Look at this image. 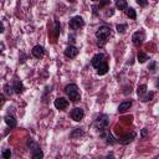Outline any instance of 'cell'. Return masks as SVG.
Here are the masks:
<instances>
[{
  "label": "cell",
  "mask_w": 159,
  "mask_h": 159,
  "mask_svg": "<svg viewBox=\"0 0 159 159\" xmlns=\"http://www.w3.org/2000/svg\"><path fill=\"white\" fill-rule=\"evenodd\" d=\"M68 1H70V2H73V1H75V0H68Z\"/></svg>",
  "instance_id": "obj_35"
},
{
  "label": "cell",
  "mask_w": 159,
  "mask_h": 159,
  "mask_svg": "<svg viewBox=\"0 0 159 159\" xmlns=\"http://www.w3.org/2000/svg\"><path fill=\"white\" fill-rule=\"evenodd\" d=\"M12 88H14V92L15 93H17V94H20V93H22L24 92V84H22V82L20 81V80H16V81H14V84H12Z\"/></svg>",
  "instance_id": "obj_11"
},
{
  "label": "cell",
  "mask_w": 159,
  "mask_h": 159,
  "mask_svg": "<svg viewBox=\"0 0 159 159\" xmlns=\"http://www.w3.org/2000/svg\"><path fill=\"white\" fill-rule=\"evenodd\" d=\"M55 25H56V27H55V35H56V36H58V32H60V24L56 21V22H55Z\"/></svg>",
  "instance_id": "obj_27"
},
{
  "label": "cell",
  "mask_w": 159,
  "mask_h": 159,
  "mask_svg": "<svg viewBox=\"0 0 159 159\" xmlns=\"http://www.w3.org/2000/svg\"><path fill=\"white\" fill-rule=\"evenodd\" d=\"M77 55H78L77 47H75V46H68V47H66V50H65V56H66L67 58H75Z\"/></svg>",
  "instance_id": "obj_10"
},
{
  "label": "cell",
  "mask_w": 159,
  "mask_h": 159,
  "mask_svg": "<svg viewBox=\"0 0 159 159\" xmlns=\"http://www.w3.org/2000/svg\"><path fill=\"white\" fill-rule=\"evenodd\" d=\"M4 32V25L0 22V34H2Z\"/></svg>",
  "instance_id": "obj_34"
},
{
  "label": "cell",
  "mask_w": 159,
  "mask_h": 159,
  "mask_svg": "<svg viewBox=\"0 0 159 159\" xmlns=\"http://www.w3.org/2000/svg\"><path fill=\"white\" fill-rule=\"evenodd\" d=\"M143 40H144V32H143L142 30H140V31L134 32V34H133V36H132V42H133L135 46L142 45Z\"/></svg>",
  "instance_id": "obj_7"
},
{
  "label": "cell",
  "mask_w": 159,
  "mask_h": 159,
  "mask_svg": "<svg viewBox=\"0 0 159 159\" xmlns=\"http://www.w3.org/2000/svg\"><path fill=\"white\" fill-rule=\"evenodd\" d=\"M31 157L34 158V159H41L42 157H43V153H42V150L40 149V147H36V148H34V149H31Z\"/></svg>",
  "instance_id": "obj_15"
},
{
  "label": "cell",
  "mask_w": 159,
  "mask_h": 159,
  "mask_svg": "<svg viewBox=\"0 0 159 159\" xmlns=\"http://www.w3.org/2000/svg\"><path fill=\"white\" fill-rule=\"evenodd\" d=\"M106 15H107V16L113 15V9H109V11H107V12H106Z\"/></svg>",
  "instance_id": "obj_33"
},
{
  "label": "cell",
  "mask_w": 159,
  "mask_h": 159,
  "mask_svg": "<svg viewBox=\"0 0 159 159\" xmlns=\"http://www.w3.org/2000/svg\"><path fill=\"white\" fill-rule=\"evenodd\" d=\"M55 107L57 108V109H60V111H63V109H66L67 107H68V101L66 99V98H63V97H58V98H56L55 99Z\"/></svg>",
  "instance_id": "obj_6"
},
{
  "label": "cell",
  "mask_w": 159,
  "mask_h": 159,
  "mask_svg": "<svg viewBox=\"0 0 159 159\" xmlns=\"http://www.w3.org/2000/svg\"><path fill=\"white\" fill-rule=\"evenodd\" d=\"M154 97V92H149V93H145L143 97H142V101L143 102H148V101H152Z\"/></svg>",
  "instance_id": "obj_21"
},
{
  "label": "cell",
  "mask_w": 159,
  "mask_h": 159,
  "mask_svg": "<svg viewBox=\"0 0 159 159\" xmlns=\"http://www.w3.org/2000/svg\"><path fill=\"white\" fill-rule=\"evenodd\" d=\"M1 157H2L4 159H9V158L11 157V150H10V149H5V150L2 152V154H1Z\"/></svg>",
  "instance_id": "obj_23"
},
{
  "label": "cell",
  "mask_w": 159,
  "mask_h": 159,
  "mask_svg": "<svg viewBox=\"0 0 159 159\" xmlns=\"http://www.w3.org/2000/svg\"><path fill=\"white\" fill-rule=\"evenodd\" d=\"M84 26V20L81 16H75L70 20V27L72 30H80Z\"/></svg>",
  "instance_id": "obj_4"
},
{
  "label": "cell",
  "mask_w": 159,
  "mask_h": 159,
  "mask_svg": "<svg viewBox=\"0 0 159 159\" xmlns=\"http://www.w3.org/2000/svg\"><path fill=\"white\" fill-rule=\"evenodd\" d=\"M4 120H5V123H6L10 128H15V127H16V124H17L16 119H15L12 116H10V114H6V116L4 117Z\"/></svg>",
  "instance_id": "obj_14"
},
{
  "label": "cell",
  "mask_w": 159,
  "mask_h": 159,
  "mask_svg": "<svg viewBox=\"0 0 159 159\" xmlns=\"http://www.w3.org/2000/svg\"><path fill=\"white\" fill-rule=\"evenodd\" d=\"M4 89H5V93H6L7 96H11V94L14 93V88H12V86H10L9 83H6V84L4 86Z\"/></svg>",
  "instance_id": "obj_22"
},
{
  "label": "cell",
  "mask_w": 159,
  "mask_h": 159,
  "mask_svg": "<svg viewBox=\"0 0 159 159\" xmlns=\"http://www.w3.org/2000/svg\"><path fill=\"white\" fill-rule=\"evenodd\" d=\"M92 1H97V0H92Z\"/></svg>",
  "instance_id": "obj_36"
},
{
  "label": "cell",
  "mask_w": 159,
  "mask_h": 159,
  "mask_svg": "<svg viewBox=\"0 0 159 159\" xmlns=\"http://www.w3.org/2000/svg\"><path fill=\"white\" fill-rule=\"evenodd\" d=\"M4 50H5V45H4V42H0V53H1Z\"/></svg>",
  "instance_id": "obj_32"
},
{
  "label": "cell",
  "mask_w": 159,
  "mask_h": 159,
  "mask_svg": "<svg viewBox=\"0 0 159 159\" xmlns=\"http://www.w3.org/2000/svg\"><path fill=\"white\" fill-rule=\"evenodd\" d=\"M124 11H125V15H127L128 17H130V19H135V17H137L135 10H134L133 7H127Z\"/></svg>",
  "instance_id": "obj_18"
},
{
  "label": "cell",
  "mask_w": 159,
  "mask_h": 159,
  "mask_svg": "<svg viewBox=\"0 0 159 159\" xmlns=\"http://www.w3.org/2000/svg\"><path fill=\"white\" fill-rule=\"evenodd\" d=\"M65 92L66 94L68 96V98L72 101V102H77L81 99V94H80V89L75 84V83H70L65 87Z\"/></svg>",
  "instance_id": "obj_1"
},
{
  "label": "cell",
  "mask_w": 159,
  "mask_h": 159,
  "mask_svg": "<svg viewBox=\"0 0 159 159\" xmlns=\"http://www.w3.org/2000/svg\"><path fill=\"white\" fill-rule=\"evenodd\" d=\"M31 52H32V56L36 57V58H42L45 56V48L42 46H40V45L34 46L32 50H31Z\"/></svg>",
  "instance_id": "obj_8"
},
{
  "label": "cell",
  "mask_w": 159,
  "mask_h": 159,
  "mask_svg": "<svg viewBox=\"0 0 159 159\" xmlns=\"http://www.w3.org/2000/svg\"><path fill=\"white\" fill-rule=\"evenodd\" d=\"M137 93H138L139 98L142 99V97L147 93V86H145V84H140V86L138 87V89H137Z\"/></svg>",
  "instance_id": "obj_19"
},
{
  "label": "cell",
  "mask_w": 159,
  "mask_h": 159,
  "mask_svg": "<svg viewBox=\"0 0 159 159\" xmlns=\"http://www.w3.org/2000/svg\"><path fill=\"white\" fill-rule=\"evenodd\" d=\"M109 2V0H102V2L99 4V7H102V6H104V5H107Z\"/></svg>",
  "instance_id": "obj_30"
},
{
  "label": "cell",
  "mask_w": 159,
  "mask_h": 159,
  "mask_svg": "<svg viewBox=\"0 0 159 159\" xmlns=\"http://www.w3.org/2000/svg\"><path fill=\"white\" fill-rule=\"evenodd\" d=\"M149 70H150V71H155V62H152V63H150Z\"/></svg>",
  "instance_id": "obj_29"
},
{
  "label": "cell",
  "mask_w": 159,
  "mask_h": 159,
  "mask_svg": "<svg viewBox=\"0 0 159 159\" xmlns=\"http://www.w3.org/2000/svg\"><path fill=\"white\" fill-rule=\"evenodd\" d=\"M147 133H148V130L144 128L143 130H142V138H145V135H147Z\"/></svg>",
  "instance_id": "obj_31"
},
{
  "label": "cell",
  "mask_w": 159,
  "mask_h": 159,
  "mask_svg": "<svg viewBox=\"0 0 159 159\" xmlns=\"http://www.w3.org/2000/svg\"><path fill=\"white\" fill-rule=\"evenodd\" d=\"M108 123H109L108 117H107L106 114H102V116H99V117L96 119L94 125H96V128H97V129H99V130H104V129L107 128Z\"/></svg>",
  "instance_id": "obj_3"
},
{
  "label": "cell",
  "mask_w": 159,
  "mask_h": 159,
  "mask_svg": "<svg viewBox=\"0 0 159 159\" xmlns=\"http://www.w3.org/2000/svg\"><path fill=\"white\" fill-rule=\"evenodd\" d=\"M125 27H127L125 25H123V24H120V25H117V27H116V29H117V31H118L119 34H123V32L125 31Z\"/></svg>",
  "instance_id": "obj_25"
},
{
  "label": "cell",
  "mask_w": 159,
  "mask_h": 159,
  "mask_svg": "<svg viewBox=\"0 0 159 159\" xmlns=\"http://www.w3.org/2000/svg\"><path fill=\"white\" fill-rule=\"evenodd\" d=\"M137 58H138V61H139L140 63H144V62L148 60V55H147L145 52H138Z\"/></svg>",
  "instance_id": "obj_20"
},
{
  "label": "cell",
  "mask_w": 159,
  "mask_h": 159,
  "mask_svg": "<svg viewBox=\"0 0 159 159\" xmlns=\"http://www.w3.org/2000/svg\"><path fill=\"white\" fill-rule=\"evenodd\" d=\"M137 4H138L139 6H147L148 0H137Z\"/></svg>",
  "instance_id": "obj_26"
},
{
  "label": "cell",
  "mask_w": 159,
  "mask_h": 159,
  "mask_svg": "<svg viewBox=\"0 0 159 159\" xmlns=\"http://www.w3.org/2000/svg\"><path fill=\"white\" fill-rule=\"evenodd\" d=\"M83 117H84V112H83L82 108L76 107V108L72 109V112H71V118H72L73 120H76V122H81V120L83 119Z\"/></svg>",
  "instance_id": "obj_5"
},
{
  "label": "cell",
  "mask_w": 159,
  "mask_h": 159,
  "mask_svg": "<svg viewBox=\"0 0 159 159\" xmlns=\"http://www.w3.org/2000/svg\"><path fill=\"white\" fill-rule=\"evenodd\" d=\"M5 101H6V98H5V96H4L2 93H0V107H1V106H4V103H5Z\"/></svg>",
  "instance_id": "obj_28"
},
{
  "label": "cell",
  "mask_w": 159,
  "mask_h": 159,
  "mask_svg": "<svg viewBox=\"0 0 159 159\" xmlns=\"http://www.w3.org/2000/svg\"><path fill=\"white\" fill-rule=\"evenodd\" d=\"M108 68H109V67H108V63L104 61V62H102L96 70H97V73H98L99 76H103V75H106V73L108 72Z\"/></svg>",
  "instance_id": "obj_13"
},
{
  "label": "cell",
  "mask_w": 159,
  "mask_h": 159,
  "mask_svg": "<svg viewBox=\"0 0 159 159\" xmlns=\"http://www.w3.org/2000/svg\"><path fill=\"white\" fill-rule=\"evenodd\" d=\"M106 60H104V55L103 53H97V55H94L93 57H92V60H91V63H92V66L94 67V68H97L102 62H104Z\"/></svg>",
  "instance_id": "obj_9"
},
{
  "label": "cell",
  "mask_w": 159,
  "mask_h": 159,
  "mask_svg": "<svg viewBox=\"0 0 159 159\" xmlns=\"http://www.w3.org/2000/svg\"><path fill=\"white\" fill-rule=\"evenodd\" d=\"M116 7L119 10H125L127 6V0H116Z\"/></svg>",
  "instance_id": "obj_17"
},
{
  "label": "cell",
  "mask_w": 159,
  "mask_h": 159,
  "mask_svg": "<svg viewBox=\"0 0 159 159\" xmlns=\"http://www.w3.org/2000/svg\"><path fill=\"white\" fill-rule=\"evenodd\" d=\"M111 36V29L108 26H101L96 31V37L99 41H107V39Z\"/></svg>",
  "instance_id": "obj_2"
},
{
  "label": "cell",
  "mask_w": 159,
  "mask_h": 159,
  "mask_svg": "<svg viewBox=\"0 0 159 159\" xmlns=\"http://www.w3.org/2000/svg\"><path fill=\"white\" fill-rule=\"evenodd\" d=\"M134 137H135V134L132 132L130 134H127V135H124V137H122L120 139H119V142L122 143V144H128V143H130L133 139H134Z\"/></svg>",
  "instance_id": "obj_16"
},
{
  "label": "cell",
  "mask_w": 159,
  "mask_h": 159,
  "mask_svg": "<svg viewBox=\"0 0 159 159\" xmlns=\"http://www.w3.org/2000/svg\"><path fill=\"white\" fill-rule=\"evenodd\" d=\"M130 107H132V101H130V99H129V101H124V102H122V103L118 106V112H119V113H124V112L128 111Z\"/></svg>",
  "instance_id": "obj_12"
},
{
  "label": "cell",
  "mask_w": 159,
  "mask_h": 159,
  "mask_svg": "<svg viewBox=\"0 0 159 159\" xmlns=\"http://www.w3.org/2000/svg\"><path fill=\"white\" fill-rule=\"evenodd\" d=\"M82 134H83V132H82L81 129H76L75 132L71 133V138H76V137H80V135H82Z\"/></svg>",
  "instance_id": "obj_24"
}]
</instances>
